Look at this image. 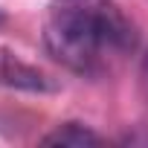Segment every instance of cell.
I'll return each instance as SVG.
<instances>
[{"instance_id":"cell-4","label":"cell","mask_w":148,"mask_h":148,"mask_svg":"<svg viewBox=\"0 0 148 148\" xmlns=\"http://www.w3.org/2000/svg\"><path fill=\"white\" fill-rule=\"evenodd\" d=\"M139 90H142V96L148 102V52L142 55V64H139Z\"/></svg>"},{"instance_id":"cell-5","label":"cell","mask_w":148,"mask_h":148,"mask_svg":"<svg viewBox=\"0 0 148 148\" xmlns=\"http://www.w3.org/2000/svg\"><path fill=\"white\" fill-rule=\"evenodd\" d=\"M3 23H6V15H3V12H0V26H3Z\"/></svg>"},{"instance_id":"cell-2","label":"cell","mask_w":148,"mask_h":148,"mask_svg":"<svg viewBox=\"0 0 148 148\" xmlns=\"http://www.w3.org/2000/svg\"><path fill=\"white\" fill-rule=\"evenodd\" d=\"M0 87L21 90V93H55L58 82L41 67L23 61L15 49L0 47Z\"/></svg>"},{"instance_id":"cell-1","label":"cell","mask_w":148,"mask_h":148,"mask_svg":"<svg viewBox=\"0 0 148 148\" xmlns=\"http://www.w3.org/2000/svg\"><path fill=\"white\" fill-rule=\"evenodd\" d=\"M136 26L116 0H52L44 18L47 52L73 73L99 76L136 49Z\"/></svg>"},{"instance_id":"cell-3","label":"cell","mask_w":148,"mask_h":148,"mask_svg":"<svg viewBox=\"0 0 148 148\" xmlns=\"http://www.w3.org/2000/svg\"><path fill=\"white\" fill-rule=\"evenodd\" d=\"M44 145H58V148H84V145H99L102 136L96 131H90L82 122H64L55 131H49L44 139Z\"/></svg>"}]
</instances>
